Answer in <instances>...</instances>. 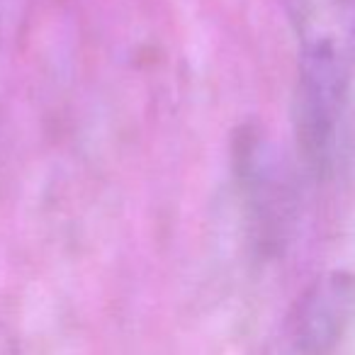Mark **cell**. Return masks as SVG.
<instances>
[{"instance_id": "1", "label": "cell", "mask_w": 355, "mask_h": 355, "mask_svg": "<svg viewBox=\"0 0 355 355\" xmlns=\"http://www.w3.org/2000/svg\"><path fill=\"white\" fill-rule=\"evenodd\" d=\"M297 139L321 166L355 78V0H309L297 17Z\"/></svg>"}, {"instance_id": "2", "label": "cell", "mask_w": 355, "mask_h": 355, "mask_svg": "<svg viewBox=\"0 0 355 355\" xmlns=\"http://www.w3.org/2000/svg\"><path fill=\"white\" fill-rule=\"evenodd\" d=\"M355 316V275L331 270L304 292L295 311L292 338L302 355H326Z\"/></svg>"}]
</instances>
